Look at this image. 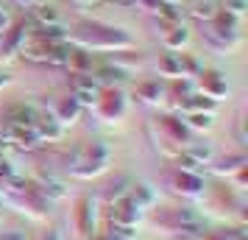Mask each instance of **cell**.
<instances>
[{"label": "cell", "instance_id": "cell-1", "mask_svg": "<svg viewBox=\"0 0 248 240\" xmlns=\"http://www.w3.org/2000/svg\"><path fill=\"white\" fill-rule=\"evenodd\" d=\"M67 39L73 45H78L81 50H87V53L90 50H128L134 45L128 34L103 23H81L76 28V34H67Z\"/></svg>", "mask_w": 248, "mask_h": 240}, {"label": "cell", "instance_id": "cell-2", "mask_svg": "<svg viewBox=\"0 0 248 240\" xmlns=\"http://www.w3.org/2000/svg\"><path fill=\"white\" fill-rule=\"evenodd\" d=\"M90 109H95V114L106 120V123H117V120H123L125 117V109H128V103H125V95L120 90H114V87H101L98 92V98L92 103Z\"/></svg>", "mask_w": 248, "mask_h": 240}, {"label": "cell", "instance_id": "cell-3", "mask_svg": "<svg viewBox=\"0 0 248 240\" xmlns=\"http://www.w3.org/2000/svg\"><path fill=\"white\" fill-rule=\"evenodd\" d=\"M81 109H84V106H78V101H76L73 95H67V98H59V101H56L53 112H50V117H53L62 128H64L67 123H76V120H78Z\"/></svg>", "mask_w": 248, "mask_h": 240}, {"label": "cell", "instance_id": "cell-4", "mask_svg": "<svg viewBox=\"0 0 248 240\" xmlns=\"http://www.w3.org/2000/svg\"><path fill=\"white\" fill-rule=\"evenodd\" d=\"M173 187H176V193H184V195H190V198L203 195V179H201V173H195V171H181L179 168Z\"/></svg>", "mask_w": 248, "mask_h": 240}, {"label": "cell", "instance_id": "cell-5", "mask_svg": "<svg viewBox=\"0 0 248 240\" xmlns=\"http://www.w3.org/2000/svg\"><path fill=\"white\" fill-rule=\"evenodd\" d=\"M198 84H201V92L203 98H209V101H220L226 92H229V87H226V81L220 79V73H201V79H198Z\"/></svg>", "mask_w": 248, "mask_h": 240}, {"label": "cell", "instance_id": "cell-6", "mask_svg": "<svg viewBox=\"0 0 248 240\" xmlns=\"http://www.w3.org/2000/svg\"><path fill=\"white\" fill-rule=\"evenodd\" d=\"M217 0H192L187 14H190L192 20H203V23H212L215 17H217Z\"/></svg>", "mask_w": 248, "mask_h": 240}, {"label": "cell", "instance_id": "cell-7", "mask_svg": "<svg viewBox=\"0 0 248 240\" xmlns=\"http://www.w3.org/2000/svg\"><path fill=\"white\" fill-rule=\"evenodd\" d=\"M170 25V34H165L162 39H165V45L170 48V50H179L181 45H187V39H190V34H187V28L176 20V23H168Z\"/></svg>", "mask_w": 248, "mask_h": 240}, {"label": "cell", "instance_id": "cell-8", "mask_svg": "<svg viewBox=\"0 0 248 240\" xmlns=\"http://www.w3.org/2000/svg\"><path fill=\"white\" fill-rule=\"evenodd\" d=\"M165 92H168V90H165L159 81H145V84H140L137 95H140L145 103H162V101H165V98H162Z\"/></svg>", "mask_w": 248, "mask_h": 240}, {"label": "cell", "instance_id": "cell-9", "mask_svg": "<svg viewBox=\"0 0 248 240\" xmlns=\"http://www.w3.org/2000/svg\"><path fill=\"white\" fill-rule=\"evenodd\" d=\"M184 126L187 128H212V112H187Z\"/></svg>", "mask_w": 248, "mask_h": 240}, {"label": "cell", "instance_id": "cell-10", "mask_svg": "<svg viewBox=\"0 0 248 240\" xmlns=\"http://www.w3.org/2000/svg\"><path fill=\"white\" fill-rule=\"evenodd\" d=\"M9 28H12V14H9L6 9H3V6H0V34H6Z\"/></svg>", "mask_w": 248, "mask_h": 240}, {"label": "cell", "instance_id": "cell-11", "mask_svg": "<svg viewBox=\"0 0 248 240\" xmlns=\"http://www.w3.org/2000/svg\"><path fill=\"white\" fill-rule=\"evenodd\" d=\"M42 240H62V235H59L56 229H50V235H45Z\"/></svg>", "mask_w": 248, "mask_h": 240}, {"label": "cell", "instance_id": "cell-12", "mask_svg": "<svg viewBox=\"0 0 248 240\" xmlns=\"http://www.w3.org/2000/svg\"><path fill=\"white\" fill-rule=\"evenodd\" d=\"M201 240H226V238H223V235H203Z\"/></svg>", "mask_w": 248, "mask_h": 240}, {"label": "cell", "instance_id": "cell-13", "mask_svg": "<svg viewBox=\"0 0 248 240\" xmlns=\"http://www.w3.org/2000/svg\"><path fill=\"white\" fill-rule=\"evenodd\" d=\"M9 84V76H0V87H6Z\"/></svg>", "mask_w": 248, "mask_h": 240}]
</instances>
